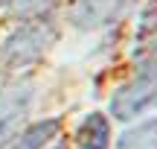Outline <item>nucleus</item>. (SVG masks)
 Masks as SVG:
<instances>
[{
    "mask_svg": "<svg viewBox=\"0 0 157 149\" xmlns=\"http://www.w3.org/2000/svg\"><path fill=\"white\" fill-rule=\"evenodd\" d=\"M157 108V53L148 56L140 64V70L134 73V79H128L117 94L111 97V114L117 120H134L146 108Z\"/></svg>",
    "mask_w": 157,
    "mask_h": 149,
    "instance_id": "1",
    "label": "nucleus"
},
{
    "mask_svg": "<svg viewBox=\"0 0 157 149\" xmlns=\"http://www.w3.org/2000/svg\"><path fill=\"white\" fill-rule=\"evenodd\" d=\"M52 35L56 32H52L50 23H26V26H17L6 38V44L0 47L3 67H23V64L35 62L52 44Z\"/></svg>",
    "mask_w": 157,
    "mask_h": 149,
    "instance_id": "2",
    "label": "nucleus"
},
{
    "mask_svg": "<svg viewBox=\"0 0 157 149\" xmlns=\"http://www.w3.org/2000/svg\"><path fill=\"white\" fill-rule=\"evenodd\" d=\"M131 0H76L73 23L78 29H102L128 12Z\"/></svg>",
    "mask_w": 157,
    "mask_h": 149,
    "instance_id": "3",
    "label": "nucleus"
},
{
    "mask_svg": "<svg viewBox=\"0 0 157 149\" xmlns=\"http://www.w3.org/2000/svg\"><path fill=\"white\" fill-rule=\"evenodd\" d=\"M29 88L17 85V88H9V91L0 94V146L9 140V135L21 126V120L26 117L29 111Z\"/></svg>",
    "mask_w": 157,
    "mask_h": 149,
    "instance_id": "4",
    "label": "nucleus"
},
{
    "mask_svg": "<svg viewBox=\"0 0 157 149\" xmlns=\"http://www.w3.org/2000/svg\"><path fill=\"white\" fill-rule=\"evenodd\" d=\"M78 149H111V126H108L105 114H87L84 123L78 126L76 135Z\"/></svg>",
    "mask_w": 157,
    "mask_h": 149,
    "instance_id": "5",
    "label": "nucleus"
},
{
    "mask_svg": "<svg viewBox=\"0 0 157 149\" xmlns=\"http://www.w3.org/2000/svg\"><path fill=\"white\" fill-rule=\"evenodd\" d=\"M117 149H157V120L148 117V120L131 126L117 140Z\"/></svg>",
    "mask_w": 157,
    "mask_h": 149,
    "instance_id": "6",
    "label": "nucleus"
},
{
    "mask_svg": "<svg viewBox=\"0 0 157 149\" xmlns=\"http://www.w3.org/2000/svg\"><path fill=\"white\" fill-rule=\"evenodd\" d=\"M56 132H58V123H56V120L35 123V126H29L21 138H15L12 143H3V149H41Z\"/></svg>",
    "mask_w": 157,
    "mask_h": 149,
    "instance_id": "7",
    "label": "nucleus"
},
{
    "mask_svg": "<svg viewBox=\"0 0 157 149\" xmlns=\"http://www.w3.org/2000/svg\"><path fill=\"white\" fill-rule=\"evenodd\" d=\"M47 6H50V0H9L12 15H17V18H29L35 12L47 9Z\"/></svg>",
    "mask_w": 157,
    "mask_h": 149,
    "instance_id": "8",
    "label": "nucleus"
},
{
    "mask_svg": "<svg viewBox=\"0 0 157 149\" xmlns=\"http://www.w3.org/2000/svg\"><path fill=\"white\" fill-rule=\"evenodd\" d=\"M52 149H64V146H52Z\"/></svg>",
    "mask_w": 157,
    "mask_h": 149,
    "instance_id": "9",
    "label": "nucleus"
}]
</instances>
